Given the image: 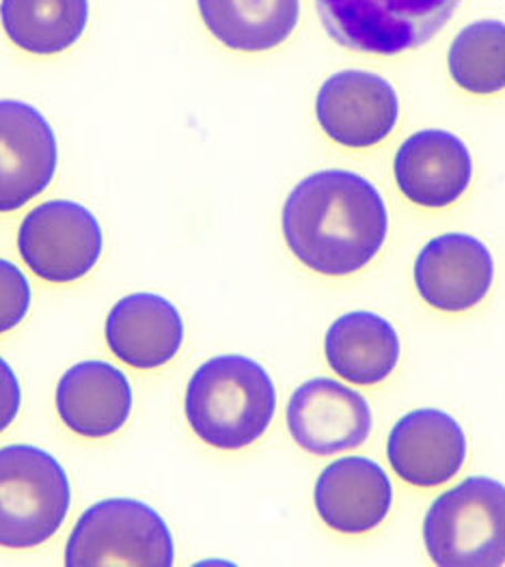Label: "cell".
I'll return each instance as SVG.
<instances>
[{
	"label": "cell",
	"instance_id": "d6986e66",
	"mask_svg": "<svg viewBox=\"0 0 505 567\" xmlns=\"http://www.w3.org/2000/svg\"><path fill=\"white\" fill-rule=\"evenodd\" d=\"M89 0H2L0 22L11 43L31 54H59L83 38Z\"/></svg>",
	"mask_w": 505,
	"mask_h": 567
},
{
	"label": "cell",
	"instance_id": "30bf717a",
	"mask_svg": "<svg viewBox=\"0 0 505 567\" xmlns=\"http://www.w3.org/2000/svg\"><path fill=\"white\" fill-rule=\"evenodd\" d=\"M288 427L305 451L333 455L368 441L372 412L357 391L329 378H316L296 389L288 404Z\"/></svg>",
	"mask_w": 505,
	"mask_h": 567
},
{
	"label": "cell",
	"instance_id": "7a4b0ae2",
	"mask_svg": "<svg viewBox=\"0 0 505 567\" xmlns=\"http://www.w3.org/2000/svg\"><path fill=\"white\" fill-rule=\"evenodd\" d=\"M277 410L268 371L252 359L225 354L199 367L186 389V419L214 449L238 451L264 436Z\"/></svg>",
	"mask_w": 505,
	"mask_h": 567
},
{
	"label": "cell",
	"instance_id": "44dd1931",
	"mask_svg": "<svg viewBox=\"0 0 505 567\" xmlns=\"http://www.w3.org/2000/svg\"><path fill=\"white\" fill-rule=\"evenodd\" d=\"M31 309V285L24 272L0 259V334L22 324Z\"/></svg>",
	"mask_w": 505,
	"mask_h": 567
},
{
	"label": "cell",
	"instance_id": "3957f363",
	"mask_svg": "<svg viewBox=\"0 0 505 567\" xmlns=\"http://www.w3.org/2000/svg\"><path fill=\"white\" fill-rule=\"evenodd\" d=\"M423 542L436 566H504V484L468 477L441 494L425 514Z\"/></svg>",
	"mask_w": 505,
	"mask_h": 567
},
{
	"label": "cell",
	"instance_id": "8992f818",
	"mask_svg": "<svg viewBox=\"0 0 505 567\" xmlns=\"http://www.w3.org/2000/svg\"><path fill=\"white\" fill-rule=\"evenodd\" d=\"M461 0H318L333 40L368 54L393 56L432 40Z\"/></svg>",
	"mask_w": 505,
	"mask_h": 567
},
{
	"label": "cell",
	"instance_id": "4fadbf2b",
	"mask_svg": "<svg viewBox=\"0 0 505 567\" xmlns=\"http://www.w3.org/2000/svg\"><path fill=\"white\" fill-rule=\"evenodd\" d=\"M393 173L409 202L439 209L463 197L473 163L466 145L452 132L421 130L400 147Z\"/></svg>",
	"mask_w": 505,
	"mask_h": 567
},
{
	"label": "cell",
	"instance_id": "ba28073f",
	"mask_svg": "<svg viewBox=\"0 0 505 567\" xmlns=\"http://www.w3.org/2000/svg\"><path fill=\"white\" fill-rule=\"evenodd\" d=\"M56 164V138L42 113L18 100H0V214L40 197Z\"/></svg>",
	"mask_w": 505,
	"mask_h": 567
},
{
	"label": "cell",
	"instance_id": "9c48e42d",
	"mask_svg": "<svg viewBox=\"0 0 505 567\" xmlns=\"http://www.w3.org/2000/svg\"><path fill=\"white\" fill-rule=\"evenodd\" d=\"M398 113L393 86L359 70L333 74L316 100V115L324 134L350 150L379 145L395 127Z\"/></svg>",
	"mask_w": 505,
	"mask_h": 567
},
{
	"label": "cell",
	"instance_id": "5b68a950",
	"mask_svg": "<svg viewBox=\"0 0 505 567\" xmlns=\"http://www.w3.org/2000/svg\"><path fill=\"white\" fill-rule=\"evenodd\" d=\"M65 566H173V537L163 516L132 498L89 507L65 546Z\"/></svg>",
	"mask_w": 505,
	"mask_h": 567
},
{
	"label": "cell",
	"instance_id": "52a82bcc",
	"mask_svg": "<svg viewBox=\"0 0 505 567\" xmlns=\"http://www.w3.org/2000/svg\"><path fill=\"white\" fill-rule=\"evenodd\" d=\"M104 246L97 218L81 203L45 202L20 225L22 261L48 284H74L86 277Z\"/></svg>",
	"mask_w": 505,
	"mask_h": 567
},
{
	"label": "cell",
	"instance_id": "ac0fdd59",
	"mask_svg": "<svg viewBox=\"0 0 505 567\" xmlns=\"http://www.w3.org/2000/svg\"><path fill=\"white\" fill-rule=\"evenodd\" d=\"M204 24L223 45L264 52L295 33L300 0H197Z\"/></svg>",
	"mask_w": 505,
	"mask_h": 567
},
{
	"label": "cell",
	"instance_id": "ffe728a7",
	"mask_svg": "<svg viewBox=\"0 0 505 567\" xmlns=\"http://www.w3.org/2000/svg\"><path fill=\"white\" fill-rule=\"evenodd\" d=\"M450 74L468 93L504 91V22L480 20L463 29L450 48Z\"/></svg>",
	"mask_w": 505,
	"mask_h": 567
},
{
	"label": "cell",
	"instance_id": "7402d4cb",
	"mask_svg": "<svg viewBox=\"0 0 505 567\" xmlns=\"http://www.w3.org/2000/svg\"><path fill=\"white\" fill-rule=\"evenodd\" d=\"M22 405V389L16 371L0 357V434L16 421Z\"/></svg>",
	"mask_w": 505,
	"mask_h": 567
},
{
	"label": "cell",
	"instance_id": "277c9868",
	"mask_svg": "<svg viewBox=\"0 0 505 567\" xmlns=\"http://www.w3.org/2000/svg\"><path fill=\"white\" fill-rule=\"evenodd\" d=\"M72 489L54 455L33 445L0 449V546H42L63 527Z\"/></svg>",
	"mask_w": 505,
	"mask_h": 567
},
{
	"label": "cell",
	"instance_id": "8fae6325",
	"mask_svg": "<svg viewBox=\"0 0 505 567\" xmlns=\"http://www.w3.org/2000/svg\"><path fill=\"white\" fill-rule=\"evenodd\" d=\"M495 277L488 248L466 234H445L425 244L415 261L420 296L434 309L458 313L480 305Z\"/></svg>",
	"mask_w": 505,
	"mask_h": 567
},
{
	"label": "cell",
	"instance_id": "7c38bea8",
	"mask_svg": "<svg viewBox=\"0 0 505 567\" xmlns=\"http://www.w3.org/2000/svg\"><path fill=\"white\" fill-rule=\"evenodd\" d=\"M387 453L393 471L411 486H443L463 468L466 439L454 416L423 408L395 423Z\"/></svg>",
	"mask_w": 505,
	"mask_h": 567
},
{
	"label": "cell",
	"instance_id": "5bb4252c",
	"mask_svg": "<svg viewBox=\"0 0 505 567\" xmlns=\"http://www.w3.org/2000/svg\"><path fill=\"white\" fill-rule=\"evenodd\" d=\"M56 412L83 439L117 434L132 412L126 373L102 361H84L68 369L56 386Z\"/></svg>",
	"mask_w": 505,
	"mask_h": 567
},
{
	"label": "cell",
	"instance_id": "e0dca14e",
	"mask_svg": "<svg viewBox=\"0 0 505 567\" xmlns=\"http://www.w3.org/2000/svg\"><path fill=\"white\" fill-rule=\"evenodd\" d=\"M327 361L348 382L372 386L382 382L400 361V337L384 318L368 311L346 313L324 339Z\"/></svg>",
	"mask_w": 505,
	"mask_h": 567
},
{
	"label": "cell",
	"instance_id": "9a60e30c",
	"mask_svg": "<svg viewBox=\"0 0 505 567\" xmlns=\"http://www.w3.org/2000/svg\"><path fill=\"white\" fill-rule=\"evenodd\" d=\"M313 498L329 527L339 533H368L387 518L393 489L377 462L341 457L322 471Z\"/></svg>",
	"mask_w": 505,
	"mask_h": 567
},
{
	"label": "cell",
	"instance_id": "6da1fadb",
	"mask_svg": "<svg viewBox=\"0 0 505 567\" xmlns=\"http://www.w3.org/2000/svg\"><path fill=\"white\" fill-rule=\"evenodd\" d=\"M284 236L309 270L346 277L379 255L387 238V207L365 177L339 168L320 171L290 193Z\"/></svg>",
	"mask_w": 505,
	"mask_h": 567
},
{
	"label": "cell",
	"instance_id": "2e32d148",
	"mask_svg": "<svg viewBox=\"0 0 505 567\" xmlns=\"http://www.w3.org/2000/svg\"><path fill=\"white\" fill-rule=\"evenodd\" d=\"M184 341L179 311L158 293H132L122 298L106 318L111 352L134 369L167 365Z\"/></svg>",
	"mask_w": 505,
	"mask_h": 567
}]
</instances>
